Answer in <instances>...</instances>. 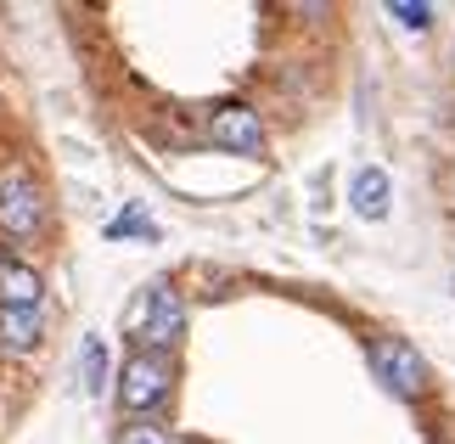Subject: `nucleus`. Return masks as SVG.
Returning <instances> with one entry per match:
<instances>
[{
    "label": "nucleus",
    "mask_w": 455,
    "mask_h": 444,
    "mask_svg": "<svg viewBox=\"0 0 455 444\" xmlns=\"http://www.w3.org/2000/svg\"><path fill=\"white\" fill-rule=\"evenodd\" d=\"M186 332V298L169 287H141L130 298V310H124V337H135L141 349L152 354H169L174 349V337Z\"/></svg>",
    "instance_id": "1"
},
{
    "label": "nucleus",
    "mask_w": 455,
    "mask_h": 444,
    "mask_svg": "<svg viewBox=\"0 0 455 444\" xmlns=\"http://www.w3.org/2000/svg\"><path fill=\"white\" fill-rule=\"evenodd\" d=\"M174 388V354H152V349H135L124 371H118V411L130 416H152L157 405L169 400Z\"/></svg>",
    "instance_id": "2"
},
{
    "label": "nucleus",
    "mask_w": 455,
    "mask_h": 444,
    "mask_svg": "<svg viewBox=\"0 0 455 444\" xmlns=\"http://www.w3.org/2000/svg\"><path fill=\"white\" fill-rule=\"evenodd\" d=\"M0 230H6L12 242H34L45 230V191L23 169L0 174Z\"/></svg>",
    "instance_id": "3"
},
{
    "label": "nucleus",
    "mask_w": 455,
    "mask_h": 444,
    "mask_svg": "<svg viewBox=\"0 0 455 444\" xmlns=\"http://www.w3.org/2000/svg\"><path fill=\"white\" fill-rule=\"evenodd\" d=\"M371 371L399 400H422L427 394V360L405 343V337H371Z\"/></svg>",
    "instance_id": "4"
},
{
    "label": "nucleus",
    "mask_w": 455,
    "mask_h": 444,
    "mask_svg": "<svg viewBox=\"0 0 455 444\" xmlns=\"http://www.w3.org/2000/svg\"><path fill=\"white\" fill-rule=\"evenodd\" d=\"M208 135H214L220 152H236V157L265 152V124H259L253 108H242V101H225V108L208 113Z\"/></svg>",
    "instance_id": "5"
},
{
    "label": "nucleus",
    "mask_w": 455,
    "mask_h": 444,
    "mask_svg": "<svg viewBox=\"0 0 455 444\" xmlns=\"http://www.w3.org/2000/svg\"><path fill=\"white\" fill-rule=\"evenodd\" d=\"M45 281L23 259H0V310H40Z\"/></svg>",
    "instance_id": "6"
},
{
    "label": "nucleus",
    "mask_w": 455,
    "mask_h": 444,
    "mask_svg": "<svg viewBox=\"0 0 455 444\" xmlns=\"http://www.w3.org/2000/svg\"><path fill=\"white\" fill-rule=\"evenodd\" d=\"M388 198H394V181L382 169H360L355 181H348V203H355L360 220H388Z\"/></svg>",
    "instance_id": "7"
},
{
    "label": "nucleus",
    "mask_w": 455,
    "mask_h": 444,
    "mask_svg": "<svg viewBox=\"0 0 455 444\" xmlns=\"http://www.w3.org/2000/svg\"><path fill=\"white\" fill-rule=\"evenodd\" d=\"M40 332H45L40 310H0V349L6 354H34Z\"/></svg>",
    "instance_id": "8"
},
{
    "label": "nucleus",
    "mask_w": 455,
    "mask_h": 444,
    "mask_svg": "<svg viewBox=\"0 0 455 444\" xmlns=\"http://www.w3.org/2000/svg\"><path fill=\"white\" fill-rule=\"evenodd\" d=\"M101 383H108V349H101V337H84V388L101 394Z\"/></svg>",
    "instance_id": "9"
},
{
    "label": "nucleus",
    "mask_w": 455,
    "mask_h": 444,
    "mask_svg": "<svg viewBox=\"0 0 455 444\" xmlns=\"http://www.w3.org/2000/svg\"><path fill=\"white\" fill-rule=\"evenodd\" d=\"M388 17H399L405 28H427V23H433V6H422V0H394Z\"/></svg>",
    "instance_id": "10"
},
{
    "label": "nucleus",
    "mask_w": 455,
    "mask_h": 444,
    "mask_svg": "<svg viewBox=\"0 0 455 444\" xmlns=\"http://www.w3.org/2000/svg\"><path fill=\"white\" fill-rule=\"evenodd\" d=\"M108 237H147V242H152L157 230H152V225L141 220V208H130V214H118V220L108 225Z\"/></svg>",
    "instance_id": "11"
},
{
    "label": "nucleus",
    "mask_w": 455,
    "mask_h": 444,
    "mask_svg": "<svg viewBox=\"0 0 455 444\" xmlns=\"http://www.w3.org/2000/svg\"><path fill=\"white\" fill-rule=\"evenodd\" d=\"M124 444H169V433H157L152 422H135V428H124Z\"/></svg>",
    "instance_id": "12"
}]
</instances>
